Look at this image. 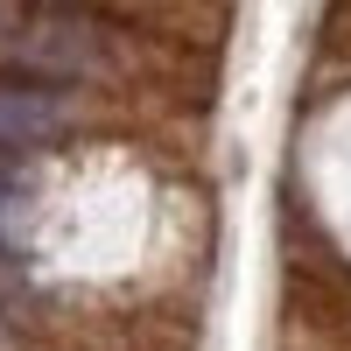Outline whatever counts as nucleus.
<instances>
[{
  "instance_id": "f257e3e1",
  "label": "nucleus",
  "mask_w": 351,
  "mask_h": 351,
  "mask_svg": "<svg viewBox=\"0 0 351 351\" xmlns=\"http://www.w3.org/2000/svg\"><path fill=\"white\" fill-rule=\"evenodd\" d=\"M127 64H134V36L112 14H92V8H14V14H0V71L84 84V77H112Z\"/></svg>"
},
{
  "instance_id": "f03ea898",
  "label": "nucleus",
  "mask_w": 351,
  "mask_h": 351,
  "mask_svg": "<svg viewBox=\"0 0 351 351\" xmlns=\"http://www.w3.org/2000/svg\"><path fill=\"white\" fill-rule=\"evenodd\" d=\"M84 120V99L49 77H0V155L49 148Z\"/></svg>"
},
{
  "instance_id": "7ed1b4c3",
  "label": "nucleus",
  "mask_w": 351,
  "mask_h": 351,
  "mask_svg": "<svg viewBox=\"0 0 351 351\" xmlns=\"http://www.w3.org/2000/svg\"><path fill=\"white\" fill-rule=\"evenodd\" d=\"M0 351H21V337H14V324L0 316Z\"/></svg>"
},
{
  "instance_id": "20e7f679",
  "label": "nucleus",
  "mask_w": 351,
  "mask_h": 351,
  "mask_svg": "<svg viewBox=\"0 0 351 351\" xmlns=\"http://www.w3.org/2000/svg\"><path fill=\"white\" fill-rule=\"evenodd\" d=\"M21 8H92V0H21Z\"/></svg>"
}]
</instances>
